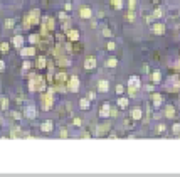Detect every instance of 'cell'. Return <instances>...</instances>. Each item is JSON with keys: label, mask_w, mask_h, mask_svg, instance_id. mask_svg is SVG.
<instances>
[{"label": "cell", "mask_w": 180, "mask_h": 177, "mask_svg": "<svg viewBox=\"0 0 180 177\" xmlns=\"http://www.w3.org/2000/svg\"><path fill=\"white\" fill-rule=\"evenodd\" d=\"M40 101H42V108L47 111V110L52 106V93H49V94H44Z\"/></svg>", "instance_id": "3"}, {"label": "cell", "mask_w": 180, "mask_h": 177, "mask_svg": "<svg viewBox=\"0 0 180 177\" xmlns=\"http://www.w3.org/2000/svg\"><path fill=\"white\" fill-rule=\"evenodd\" d=\"M152 98H153V103H155V106H160V105H162V96H160V94H153Z\"/></svg>", "instance_id": "23"}, {"label": "cell", "mask_w": 180, "mask_h": 177, "mask_svg": "<svg viewBox=\"0 0 180 177\" xmlns=\"http://www.w3.org/2000/svg\"><path fill=\"white\" fill-rule=\"evenodd\" d=\"M66 79H68V76H66L64 73H59V74H56V81H57V83H64Z\"/></svg>", "instance_id": "20"}, {"label": "cell", "mask_w": 180, "mask_h": 177, "mask_svg": "<svg viewBox=\"0 0 180 177\" xmlns=\"http://www.w3.org/2000/svg\"><path fill=\"white\" fill-rule=\"evenodd\" d=\"M152 29H153V34H157V35H162L165 32V25L163 24H155Z\"/></svg>", "instance_id": "11"}, {"label": "cell", "mask_w": 180, "mask_h": 177, "mask_svg": "<svg viewBox=\"0 0 180 177\" xmlns=\"http://www.w3.org/2000/svg\"><path fill=\"white\" fill-rule=\"evenodd\" d=\"M173 132H175V133H179V132H180V125H179V123L173 125Z\"/></svg>", "instance_id": "40"}, {"label": "cell", "mask_w": 180, "mask_h": 177, "mask_svg": "<svg viewBox=\"0 0 180 177\" xmlns=\"http://www.w3.org/2000/svg\"><path fill=\"white\" fill-rule=\"evenodd\" d=\"M140 86H142L140 78H138V76H130V79H128V88H138L140 89Z\"/></svg>", "instance_id": "4"}, {"label": "cell", "mask_w": 180, "mask_h": 177, "mask_svg": "<svg viewBox=\"0 0 180 177\" xmlns=\"http://www.w3.org/2000/svg\"><path fill=\"white\" fill-rule=\"evenodd\" d=\"M114 47H116V44H114L113 41H111V42H108V49H109V51H113Z\"/></svg>", "instance_id": "36"}, {"label": "cell", "mask_w": 180, "mask_h": 177, "mask_svg": "<svg viewBox=\"0 0 180 177\" xmlns=\"http://www.w3.org/2000/svg\"><path fill=\"white\" fill-rule=\"evenodd\" d=\"M88 98H89V100H94V98H96V94H94V93H93V91H91L89 94H88Z\"/></svg>", "instance_id": "43"}, {"label": "cell", "mask_w": 180, "mask_h": 177, "mask_svg": "<svg viewBox=\"0 0 180 177\" xmlns=\"http://www.w3.org/2000/svg\"><path fill=\"white\" fill-rule=\"evenodd\" d=\"M165 115H167L168 118H172V116L175 115V110H173V106H167V110H165Z\"/></svg>", "instance_id": "21"}, {"label": "cell", "mask_w": 180, "mask_h": 177, "mask_svg": "<svg viewBox=\"0 0 180 177\" xmlns=\"http://www.w3.org/2000/svg\"><path fill=\"white\" fill-rule=\"evenodd\" d=\"M64 9H66V10H71V9H72V5H71V3H69V2H68V3L64 5Z\"/></svg>", "instance_id": "42"}, {"label": "cell", "mask_w": 180, "mask_h": 177, "mask_svg": "<svg viewBox=\"0 0 180 177\" xmlns=\"http://www.w3.org/2000/svg\"><path fill=\"white\" fill-rule=\"evenodd\" d=\"M118 106H120V108H126V106H128V98H125V96L118 98Z\"/></svg>", "instance_id": "18"}, {"label": "cell", "mask_w": 180, "mask_h": 177, "mask_svg": "<svg viewBox=\"0 0 180 177\" xmlns=\"http://www.w3.org/2000/svg\"><path fill=\"white\" fill-rule=\"evenodd\" d=\"M22 42H24V39H22L20 35H15V37L12 39V44H14V47H22Z\"/></svg>", "instance_id": "15"}, {"label": "cell", "mask_w": 180, "mask_h": 177, "mask_svg": "<svg viewBox=\"0 0 180 177\" xmlns=\"http://www.w3.org/2000/svg\"><path fill=\"white\" fill-rule=\"evenodd\" d=\"M30 66H32V64H30V63H29V61H25V63H24V66H22V68H24V69H29V68H30Z\"/></svg>", "instance_id": "39"}, {"label": "cell", "mask_w": 180, "mask_h": 177, "mask_svg": "<svg viewBox=\"0 0 180 177\" xmlns=\"http://www.w3.org/2000/svg\"><path fill=\"white\" fill-rule=\"evenodd\" d=\"M79 106H81L83 110H89V100H86V98H81V100H79Z\"/></svg>", "instance_id": "17"}, {"label": "cell", "mask_w": 180, "mask_h": 177, "mask_svg": "<svg viewBox=\"0 0 180 177\" xmlns=\"http://www.w3.org/2000/svg\"><path fill=\"white\" fill-rule=\"evenodd\" d=\"M111 3H113V7L114 9H123V0H111Z\"/></svg>", "instance_id": "22"}, {"label": "cell", "mask_w": 180, "mask_h": 177, "mask_svg": "<svg viewBox=\"0 0 180 177\" xmlns=\"http://www.w3.org/2000/svg\"><path fill=\"white\" fill-rule=\"evenodd\" d=\"M0 106H2V110H9V101H7V98H0Z\"/></svg>", "instance_id": "25"}, {"label": "cell", "mask_w": 180, "mask_h": 177, "mask_svg": "<svg viewBox=\"0 0 180 177\" xmlns=\"http://www.w3.org/2000/svg\"><path fill=\"white\" fill-rule=\"evenodd\" d=\"M165 130H167L165 125H158V126H157V132H158V133H162V132H165Z\"/></svg>", "instance_id": "34"}, {"label": "cell", "mask_w": 180, "mask_h": 177, "mask_svg": "<svg viewBox=\"0 0 180 177\" xmlns=\"http://www.w3.org/2000/svg\"><path fill=\"white\" fill-rule=\"evenodd\" d=\"M163 15V10L162 9H157L155 12H153V19H158V17H162Z\"/></svg>", "instance_id": "28"}, {"label": "cell", "mask_w": 180, "mask_h": 177, "mask_svg": "<svg viewBox=\"0 0 180 177\" xmlns=\"http://www.w3.org/2000/svg\"><path fill=\"white\" fill-rule=\"evenodd\" d=\"M79 15L83 19H91L93 17V12H91V9H88V7H83V9L79 10Z\"/></svg>", "instance_id": "7"}, {"label": "cell", "mask_w": 180, "mask_h": 177, "mask_svg": "<svg viewBox=\"0 0 180 177\" xmlns=\"http://www.w3.org/2000/svg\"><path fill=\"white\" fill-rule=\"evenodd\" d=\"M34 53H36V51H34V47H27V49H22V56H24V57H29V56H34Z\"/></svg>", "instance_id": "16"}, {"label": "cell", "mask_w": 180, "mask_h": 177, "mask_svg": "<svg viewBox=\"0 0 180 177\" xmlns=\"http://www.w3.org/2000/svg\"><path fill=\"white\" fill-rule=\"evenodd\" d=\"M160 79H162V74H160L158 71H155V73L152 74V81H153V83H160Z\"/></svg>", "instance_id": "19"}, {"label": "cell", "mask_w": 180, "mask_h": 177, "mask_svg": "<svg viewBox=\"0 0 180 177\" xmlns=\"http://www.w3.org/2000/svg\"><path fill=\"white\" fill-rule=\"evenodd\" d=\"M84 69L86 71L96 69V59H94V57H88V59L84 61Z\"/></svg>", "instance_id": "5"}, {"label": "cell", "mask_w": 180, "mask_h": 177, "mask_svg": "<svg viewBox=\"0 0 180 177\" xmlns=\"http://www.w3.org/2000/svg\"><path fill=\"white\" fill-rule=\"evenodd\" d=\"M106 64H108V68H116V66H118V61H116L114 57H111V59H108Z\"/></svg>", "instance_id": "24"}, {"label": "cell", "mask_w": 180, "mask_h": 177, "mask_svg": "<svg viewBox=\"0 0 180 177\" xmlns=\"http://www.w3.org/2000/svg\"><path fill=\"white\" fill-rule=\"evenodd\" d=\"M3 68H5V63H3V61H0V71H3Z\"/></svg>", "instance_id": "46"}, {"label": "cell", "mask_w": 180, "mask_h": 177, "mask_svg": "<svg viewBox=\"0 0 180 177\" xmlns=\"http://www.w3.org/2000/svg\"><path fill=\"white\" fill-rule=\"evenodd\" d=\"M0 51H2V53H7V51H9V44H7V42H2V44H0Z\"/></svg>", "instance_id": "30"}, {"label": "cell", "mask_w": 180, "mask_h": 177, "mask_svg": "<svg viewBox=\"0 0 180 177\" xmlns=\"http://www.w3.org/2000/svg\"><path fill=\"white\" fill-rule=\"evenodd\" d=\"M135 17H136V14H135V10H133V9H130V12H128V20H130V22H133V20H135Z\"/></svg>", "instance_id": "26"}, {"label": "cell", "mask_w": 180, "mask_h": 177, "mask_svg": "<svg viewBox=\"0 0 180 177\" xmlns=\"http://www.w3.org/2000/svg\"><path fill=\"white\" fill-rule=\"evenodd\" d=\"M142 115H143V113H142V110H140L138 106H136V108H133V111H131V116H133L135 120H140V118H142Z\"/></svg>", "instance_id": "14"}, {"label": "cell", "mask_w": 180, "mask_h": 177, "mask_svg": "<svg viewBox=\"0 0 180 177\" xmlns=\"http://www.w3.org/2000/svg\"><path fill=\"white\" fill-rule=\"evenodd\" d=\"M5 27H14V20L12 19H7L5 20Z\"/></svg>", "instance_id": "32"}, {"label": "cell", "mask_w": 180, "mask_h": 177, "mask_svg": "<svg viewBox=\"0 0 180 177\" xmlns=\"http://www.w3.org/2000/svg\"><path fill=\"white\" fill-rule=\"evenodd\" d=\"M62 29H64V31H66V32H68V31H69V24H68V22H66V24H64V25H62Z\"/></svg>", "instance_id": "45"}, {"label": "cell", "mask_w": 180, "mask_h": 177, "mask_svg": "<svg viewBox=\"0 0 180 177\" xmlns=\"http://www.w3.org/2000/svg\"><path fill=\"white\" fill-rule=\"evenodd\" d=\"M116 93H118V94H123V93H125V86H123V85H118V86H116Z\"/></svg>", "instance_id": "31"}, {"label": "cell", "mask_w": 180, "mask_h": 177, "mask_svg": "<svg viewBox=\"0 0 180 177\" xmlns=\"http://www.w3.org/2000/svg\"><path fill=\"white\" fill-rule=\"evenodd\" d=\"M36 108H34V106H29V108H27V110H25V116H27V118H36Z\"/></svg>", "instance_id": "13"}, {"label": "cell", "mask_w": 180, "mask_h": 177, "mask_svg": "<svg viewBox=\"0 0 180 177\" xmlns=\"http://www.w3.org/2000/svg\"><path fill=\"white\" fill-rule=\"evenodd\" d=\"M128 7L130 9H135L136 7V0H128Z\"/></svg>", "instance_id": "33"}, {"label": "cell", "mask_w": 180, "mask_h": 177, "mask_svg": "<svg viewBox=\"0 0 180 177\" xmlns=\"http://www.w3.org/2000/svg\"><path fill=\"white\" fill-rule=\"evenodd\" d=\"M12 116H14V118H17V120H19V118H20V113H17V111H14V113H12Z\"/></svg>", "instance_id": "44"}, {"label": "cell", "mask_w": 180, "mask_h": 177, "mask_svg": "<svg viewBox=\"0 0 180 177\" xmlns=\"http://www.w3.org/2000/svg\"><path fill=\"white\" fill-rule=\"evenodd\" d=\"M103 35H105V37H109V35H111V31H109V29H103Z\"/></svg>", "instance_id": "35"}, {"label": "cell", "mask_w": 180, "mask_h": 177, "mask_svg": "<svg viewBox=\"0 0 180 177\" xmlns=\"http://www.w3.org/2000/svg\"><path fill=\"white\" fill-rule=\"evenodd\" d=\"M46 63H47V61H46V57H44V56H40V57H39V61H37V66H39V68H44V66H46Z\"/></svg>", "instance_id": "27"}, {"label": "cell", "mask_w": 180, "mask_h": 177, "mask_svg": "<svg viewBox=\"0 0 180 177\" xmlns=\"http://www.w3.org/2000/svg\"><path fill=\"white\" fill-rule=\"evenodd\" d=\"M61 138H68V132H66L64 128L61 130Z\"/></svg>", "instance_id": "38"}, {"label": "cell", "mask_w": 180, "mask_h": 177, "mask_svg": "<svg viewBox=\"0 0 180 177\" xmlns=\"http://www.w3.org/2000/svg\"><path fill=\"white\" fill-rule=\"evenodd\" d=\"M68 37L71 39L72 42H76V41H79V32H77L76 29H69V31H68Z\"/></svg>", "instance_id": "10"}, {"label": "cell", "mask_w": 180, "mask_h": 177, "mask_svg": "<svg viewBox=\"0 0 180 177\" xmlns=\"http://www.w3.org/2000/svg\"><path fill=\"white\" fill-rule=\"evenodd\" d=\"M81 125H83V122L79 118H74V126H81Z\"/></svg>", "instance_id": "37"}, {"label": "cell", "mask_w": 180, "mask_h": 177, "mask_svg": "<svg viewBox=\"0 0 180 177\" xmlns=\"http://www.w3.org/2000/svg\"><path fill=\"white\" fill-rule=\"evenodd\" d=\"M47 31H54V19L52 17L42 19V34H46Z\"/></svg>", "instance_id": "1"}, {"label": "cell", "mask_w": 180, "mask_h": 177, "mask_svg": "<svg viewBox=\"0 0 180 177\" xmlns=\"http://www.w3.org/2000/svg\"><path fill=\"white\" fill-rule=\"evenodd\" d=\"M52 128H54V125H52V122H44V123L40 125V130L42 132H46V133H49V132H52Z\"/></svg>", "instance_id": "9"}, {"label": "cell", "mask_w": 180, "mask_h": 177, "mask_svg": "<svg viewBox=\"0 0 180 177\" xmlns=\"http://www.w3.org/2000/svg\"><path fill=\"white\" fill-rule=\"evenodd\" d=\"M59 19H68V15H66V12H59Z\"/></svg>", "instance_id": "41"}, {"label": "cell", "mask_w": 180, "mask_h": 177, "mask_svg": "<svg viewBox=\"0 0 180 177\" xmlns=\"http://www.w3.org/2000/svg\"><path fill=\"white\" fill-rule=\"evenodd\" d=\"M98 89H99L101 93H106V91H108V89H109V85H108V81H106V79H101V81L98 83Z\"/></svg>", "instance_id": "12"}, {"label": "cell", "mask_w": 180, "mask_h": 177, "mask_svg": "<svg viewBox=\"0 0 180 177\" xmlns=\"http://www.w3.org/2000/svg\"><path fill=\"white\" fill-rule=\"evenodd\" d=\"M39 14H40V12H39V10H32V12H30V15H29V17H27V20H25V27H29V25H30V24H37V22H39Z\"/></svg>", "instance_id": "2"}, {"label": "cell", "mask_w": 180, "mask_h": 177, "mask_svg": "<svg viewBox=\"0 0 180 177\" xmlns=\"http://www.w3.org/2000/svg\"><path fill=\"white\" fill-rule=\"evenodd\" d=\"M37 41H39V35H37V34H30V37H29V42H32V44H36Z\"/></svg>", "instance_id": "29"}, {"label": "cell", "mask_w": 180, "mask_h": 177, "mask_svg": "<svg viewBox=\"0 0 180 177\" xmlns=\"http://www.w3.org/2000/svg\"><path fill=\"white\" fill-rule=\"evenodd\" d=\"M111 115V108H109V105H103V108L99 110V116L101 118H106V116H109Z\"/></svg>", "instance_id": "8"}, {"label": "cell", "mask_w": 180, "mask_h": 177, "mask_svg": "<svg viewBox=\"0 0 180 177\" xmlns=\"http://www.w3.org/2000/svg\"><path fill=\"white\" fill-rule=\"evenodd\" d=\"M69 89L74 91V93L79 89V79H77V76H72L71 79H69Z\"/></svg>", "instance_id": "6"}]
</instances>
